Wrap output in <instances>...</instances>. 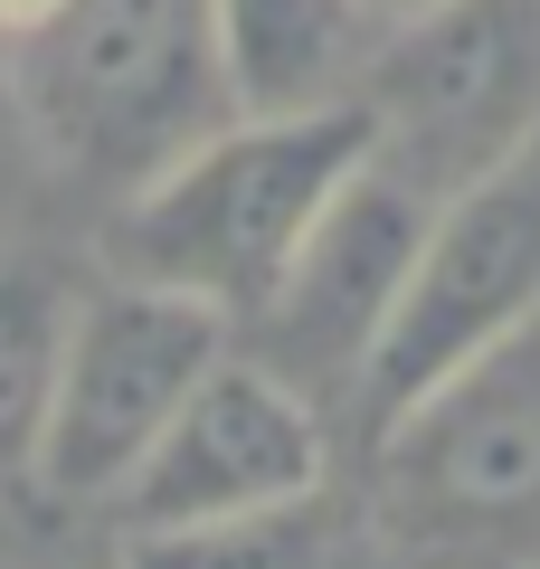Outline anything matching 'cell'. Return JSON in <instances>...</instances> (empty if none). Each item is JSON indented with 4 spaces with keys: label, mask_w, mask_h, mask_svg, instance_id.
Listing matches in <instances>:
<instances>
[{
    "label": "cell",
    "mask_w": 540,
    "mask_h": 569,
    "mask_svg": "<svg viewBox=\"0 0 540 569\" xmlns=\"http://www.w3.org/2000/svg\"><path fill=\"white\" fill-rule=\"evenodd\" d=\"M360 104L389 162L427 190H456L540 123V0H437L399 20Z\"/></svg>",
    "instance_id": "52a82bcc"
},
{
    "label": "cell",
    "mask_w": 540,
    "mask_h": 569,
    "mask_svg": "<svg viewBox=\"0 0 540 569\" xmlns=\"http://www.w3.org/2000/svg\"><path fill=\"white\" fill-rule=\"evenodd\" d=\"M10 96L77 181L133 190L228 114L209 0H58V20L10 48Z\"/></svg>",
    "instance_id": "7a4b0ae2"
},
{
    "label": "cell",
    "mask_w": 540,
    "mask_h": 569,
    "mask_svg": "<svg viewBox=\"0 0 540 569\" xmlns=\"http://www.w3.org/2000/svg\"><path fill=\"white\" fill-rule=\"evenodd\" d=\"M48 20H58V0H0V58H10V48H29Z\"/></svg>",
    "instance_id": "7c38bea8"
},
{
    "label": "cell",
    "mask_w": 540,
    "mask_h": 569,
    "mask_svg": "<svg viewBox=\"0 0 540 569\" xmlns=\"http://www.w3.org/2000/svg\"><path fill=\"white\" fill-rule=\"evenodd\" d=\"M20 96H10V86H0V190H10V171H20Z\"/></svg>",
    "instance_id": "4fadbf2b"
},
{
    "label": "cell",
    "mask_w": 540,
    "mask_h": 569,
    "mask_svg": "<svg viewBox=\"0 0 540 569\" xmlns=\"http://www.w3.org/2000/svg\"><path fill=\"white\" fill-rule=\"evenodd\" d=\"M370 10H380V20L399 29V20H418V10H437V0H370Z\"/></svg>",
    "instance_id": "5bb4252c"
},
{
    "label": "cell",
    "mask_w": 540,
    "mask_h": 569,
    "mask_svg": "<svg viewBox=\"0 0 540 569\" xmlns=\"http://www.w3.org/2000/svg\"><path fill=\"white\" fill-rule=\"evenodd\" d=\"M228 114H322L360 104L389 20L370 0H209Z\"/></svg>",
    "instance_id": "9c48e42d"
},
{
    "label": "cell",
    "mask_w": 540,
    "mask_h": 569,
    "mask_svg": "<svg viewBox=\"0 0 540 569\" xmlns=\"http://www.w3.org/2000/svg\"><path fill=\"white\" fill-rule=\"evenodd\" d=\"M380 493L427 569L540 560V323L380 427Z\"/></svg>",
    "instance_id": "3957f363"
},
{
    "label": "cell",
    "mask_w": 540,
    "mask_h": 569,
    "mask_svg": "<svg viewBox=\"0 0 540 569\" xmlns=\"http://www.w3.org/2000/svg\"><path fill=\"white\" fill-rule=\"evenodd\" d=\"M531 323H540V123L502 142L483 171H464L456 190H437L408 305L360 380V418L389 427L408 399H427L437 380H456L464 361L502 351Z\"/></svg>",
    "instance_id": "277c9868"
},
{
    "label": "cell",
    "mask_w": 540,
    "mask_h": 569,
    "mask_svg": "<svg viewBox=\"0 0 540 569\" xmlns=\"http://www.w3.org/2000/svg\"><path fill=\"white\" fill-rule=\"evenodd\" d=\"M427 209H437V190L370 142V162H360L351 181H341V200L313 219V238L294 247V266L276 276V295L238 323L247 351H257L266 370H284L303 399H322V408L351 399L360 408V380H370V361H380L389 323H399V305H408V276H418Z\"/></svg>",
    "instance_id": "8992f818"
},
{
    "label": "cell",
    "mask_w": 540,
    "mask_h": 569,
    "mask_svg": "<svg viewBox=\"0 0 540 569\" xmlns=\"http://www.w3.org/2000/svg\"><path fill=\"white\" fill-rule=\"evenodd\" d=\"M238 323L171 284L114 276L104 295H86L58 351V389H48L39 427V485L67 503H114L133 485V466L161 447V427L180 418V399L228 361Z\"/></svg>",
    "instance_id": "5b68a950"
},
{
    "label": "cell",
    "mask_w": 540,
    "mask_h": 569,
    "mask_svg": "<svg viewBox=\"0 0 540 569\" xmlns=\"http://www.w3.org/2000/svg\"><path fill=\"white\" fill-rule=\"evenodd\" d=\"M360 162H370V104L219 114L200 142H180L161 171L123 190V219L104 238L114 276L171 284L190 305L247 323Z\"/></svg>",
    "instance_id": "6da1fadb"
},
{
    "label": "cell",
    "mask_w": 540,
    "mask_h": 569,
    "mask_svg": "<svg viewBox=\"0 0 540 569\" xmlns=\"http://www.w3.org/2000/svg\"><path fill=\"white\" fill-rule=\"evenodd\" d=\"M67 284L48 266L0 257V485L39 466V427H48V389H58V351H67Z\"/></svg>",
    "instance_id": "8fae6325"
},
{
    "label": "cell",
    "mask_w": 540,
    "mask_h": 569,
    "mask_svg": "<svg viewBox=\"0 0 540 569\" xmlns=\"http://www.w3.org/2000/svg\"><path fill=\"white\" fill-rule=\"evenodd\" d=\"M123 569H341V531L322 493L257 512H200V522H142L123 531Z\"/></svg>",
    "instance_id": "30bf717a"
},
{
    "label": "cell",
    "mask_w": 540,
    "mask_h": 569,
    "mask_svg": "<svg viewBox=\"0 0 540 569\" xmlns=\"http://www.w3.org/2000/svg\"><path fill=\"white\" fill-rule=\"evenodd\" d=\"M294 493H322V399H303L284 370H266L257 351L228 342V361L180 399V418L133 466L114 512L123 531H142V522L294 503Z\"/></svg>",
    "instance_id": "ba28073f"
}]
</instances>
